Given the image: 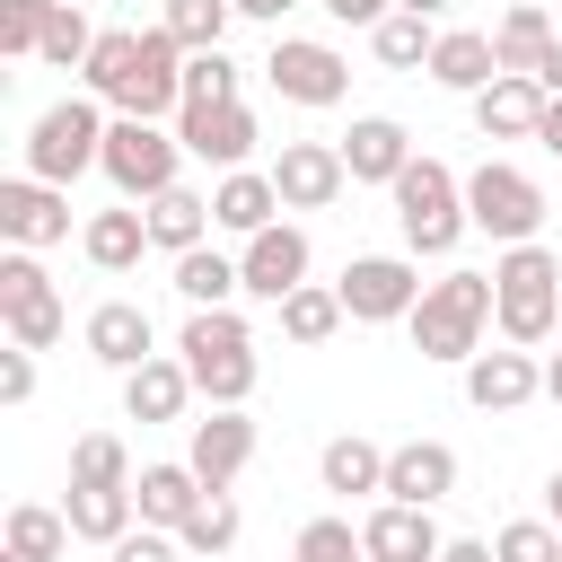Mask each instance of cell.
I'll return each mask as SVG.
<instances>
[{
    "label": "cell",
    "instance_id": "obj_1",
    "mask_svg": "<svg viewBox=\"0 0 562 562\" xmlns=\"http://www.w3.org/2000/svg\"><path fill=\"white\" fill-rule=\"evenodd\" d=\"M79 97H97L105 114L176 123L184 114V44L167 26H105L88 70H79Z\"/></svg>",
    "mask_w": 562,
    "mask_h": 562
},
{
    "label": "cell",
    "instance_id": "obj_2",
    "mask_svg": "<svg viewBox=\"0 0 562 562\" xmlns=\"http://www.w3.org/2000/svg\"><path fill=\"white\" fill-rule=\"evenodd\" d=\"M176 360H184L193 395H202V404H228V413H246V395H255V378H263V360H255V325H246L237 307H184V325H176Z\"/></svg>",
    "mask_w": 562,
    "mask_h": 562
},
{
    "label": "cell",
    "instance_id": "obj_3",
    "mask_svg": "<svg viewBox=\"0 0 562 562\" xmlns=\"http://www.w3.org/2000/svg\"><path fill=\"white\" fill-rule=\"evenodd\" d=\"M492 325H501L509 351L553 342V325H562V255H553L544 237L492 255Z\"/></svg>",
    "mask_w": 562,
    "mask_h": 562
},
{
    "label": "cell",
    "instance_id": "obj_4",
    "mask_svg": "<svg viewBox=\"0 0 562 562\" xmlns=\"http://www.w3.org/2000/svg\"><path fill=\"white\" fill-rule=\"evenodd\" d=\"M404 334H413V351H422V360H439V369H465V360L483 351V334H492V272H465V263H448V272L422 290V307L404 316Z\"/></svg>",
    "mask_w": 562,
    "mask_h": 562
},
{
    "label": "cell",
    "instance_id": "obj_5",
    "mask_svg": "<svg viewBox=\"0 0 562 562\" xmlns=\"http://www.w3.org/2000/svg\"><path fill=\"white\" fill-rule=\"evenodd\" d=\"M386 202H395V228H404V255H413V263H422V255H430V263L457 255L465 228H474V220H465V176H457L448 158H430V149L395 176Z\"/></svg>",
    "mask_w": 562,
    "mask_h": 562
},
{
    "label": "cell",
    "instance_id": "obj_6",
    "mask_svg": "<svg viewBox=\"0 0 562 562\" xmlns=\"http://www.w3.org/2000/svg\"><path fill=\"white\" fill-rule=\"evenodd\" d=\"M105 132H114V114L97 105V97H53L35 123H26V176H44V184H79L88 167H105Z\"/></svg>",
    "mask_w": 562,
    "mask_h": 562
},
{
    "label": "cell",
    "instance_id": "obj_7",
    "mask_svg": "<svg viewBox=\"0 0 562 562\" xmlns=\"http://www.w3.org/2000/svg\"><path fill=\"white\" fill-rule=\"evenodd\" d=\"M97 176L114 184V202H158L167 184H184V140H176V123L114 114V132H105V167H97Z\"/></svg>",
    "mask_w": 562,
    "mask_h": 562
},
{
    "label": "cell",
    "instance_id": "obj_8",
    "mask_svg": "<svg viewBox=\"0 0 562 562\" xmlns=\"http://www.w3.org/2000/svg\"><path fill=\"white\" fill-rule=\"evenodd\" d=\"M544 184L518 167V158H483V167H465V220L492 237V246H536V228H544Z\"/></svg>",
    "mask_w": 562,
    "mask_h": 562
},
{
    "label": "cell",
    "instance_id": "obj_9",
    "mask_svg": "<svg viewBox=\"0 0 562 562\" xmlns=\"http://www.w3.org/2000/svg\"><path fill=\"white\" fill-rule=\"evenodd\" d=\"M0 325L18 351H53L70 334V307L44 272V255H26V246H0Z\"/></svg>",
    "mask_w": 562,
    "mask_h": 562
},
{
    "label": "cell",
    "instance_id": "obj_10",
    "mask_svg": "<svg viewBox=\"0 0 562 562\" xmlns=\"http://www.w3.org/2000/svg\"><path fill=\"white\" fill-rule=\"evenodd\" d=\"M263 79H272V97H281V105L325 114V105H342V97H351V53H342V44H325V35H272Z\"/></svg>",
    "mask_w": 562,
    "mask_h": 562
},
{
    "label": "cell",
    "instance_id": "obj_11",
    "mask_svg": "<svg viewBox=\"0 0 562 562\" xmlns=\"http://www.w3.org/2000/svg\"><path fill=\"white\" fill-rule=\"evenodd\" d=\"M334 290H342V316H351V325H404L430 281H422L413 255H351Z\"/></svg>",
    "mask_w": 562,
    "mask_h": 562
},
{
    "label": "cell",
    "instance_id": "obj_12",
    "mask_svg": "<svg viewBox=\"0 0 562 562\" xmlns=\"http://www.w3.org/2000/svg\"><path fill=\"white\" fill-rule=\"evenodd\" d=\"M176 140H184V158H202L211 176H237V167H255L263 123H255L246 97H228V105H184V114H176Z\"/></svg>",
    "mask_w": 562,
    "mask_h": 562
},
{
    "label": "cell",
    "instance_id": "obj_13",
    "mask_svg": "<svg viewBox=\"0 0 562 562\" xmlns=\"http://www.w3.org/2000/svg\"><path fill=\"white\" fill-rule=\"evenodd\" d=\"M272 184H281V211H334L351 193L342 140H281L272 149Z\"/></svg>",
    "mask_w": 562,
    "mask_h": 562
},
{
    "label": "cell",
    "instance_id": "obj_14",
    "mask_svg": "<svg viewBox=\"0 0 562 562\" xmlns=\"http://www.w3.org/2000/svg\"><path fill=\"white\" fill-rule=\"evenodd\" d=\"M307 263H316V246H307V228H299V220H272L263 237H246V246H237L246 299H263V307H281L290 290H307Z\"/></svg>",
    "mask_w": 562,
    "mask_h": 562
},
{
    "label": "cell",
    "instance_id": "obj_15",
    "mask_svg": "<svg viewBox=\"0 0 562 562\" xmlns=\"http://www.w3.org/2000/svg\"><path fill=\"white\" fill-rule=\"evenodd\" d=\"M184 465L202 474V492H228V483L255 465V413L211 404L202 422H184Z\"/></svg>",
    "mask_w": 562,
    "mask_h": 562
},
{
    "label": "cell",
    "instance_id": "obj_16",
    "mask_svg": "<svg viewBox=\"0 0 562 562\" xmlns=\"http://www.w3.org/2000/svg\"><path fill=\"white\" fill-rule=\"evenodd\" d=\"M61 237H70V193L44 184V176H9V184H0V246L44 255V246H61Z\"/></svg>",
    "mask_w": 562,
    "mask_h": 562
},
{
    "label": "cell",
    "instance_id": "obj_17",
    "mask_svg": "<svg viewBox=\"0 0 562 562\" xmlns=\"http://www.w3.org/2000/svg\"><path fill=\"white\" fill-rule=\"evenodd\" d=\"M79 342H88V360L114 369V378H132L140 360H158V325H149L140 299H97L88 325H79Z\"/></svg>",
    "mask_w": 562,
    "mask_h": 562
},
{
    "label": "cell",
    "instance_id": "obj_18",
    "mask_svg": "<svg viewBox=\"0 0 562 562\" xmlns=\"http://www.w3.org/2000/svg\"><path fill=\"white\" fill-rule=\"evenodd\" d=\"M413 158H422V149H413V132H404L395 114H351V132H342V167H351V184L395 193V176H404Z\"/></svg>",
    "mask_w": 562,
    "mask_h": 562
},
{
    "label": "cell",
    "instance_id": "obj_19",
    "mask_svg": "<svg viewBox=\"0 0 562 562\" xmlns=\"http://www.w3.org/2000/svg\"><path fill=\"white\" fill-rule=\"evenodd\" d=\"M544 395V360L536 351H474L465 360V404L474 413H527Z\"/></svg>",
    "mask_w": 562,
    "mask_h": 562
},
{
    "label": "cell",
    "instance_id": "obj_20",
    "mask_svg": "<svg viewBox=\"0 0 562 562\" xmlns=\"http://www.w3.org/2000/svg\"><path fill=\"white\" fill-rule=\"evenodd\" d=\"M448 492H457V448H448V439H395V448H386V501L439 509Z\"/></svg>",
    "mask_w": 562,
    "mask_h": 562
},
{
    "label": "cell",
    "instance_id": "obj_21",
    "mask_svg": "<svg viewBox=\"0 0 562 562\" xmlns=\"http://www.w3.org/2000/svg\"><path fill=\"white\" fill-rule=\"evenodd\" d=\"M360 544H369V562H439V518L430 509H404V501H369L360 509Z\"/></svg>",
    "mask_w": 562,
    "mask_h": 562
},
{
    "label": "cell",
    "instance_id": "obj_22",
    "mask_svg": "<svg viewBox=\"0 0 562 562\" xmlns=\"http://www.w3.org/2000/svg\"><path fill=\"white\" fill-rule=\"evenodd\" d=\"M272 220H281V184H272V167H237V176L211 184V228H220V237L246 246V237H263Z\"/></svg>",
    "mask_w": 562,
    "mask_h": 562
},
{
    "label": "cell",
    "instance_id": "obj_23",
    "mask_svg": "<svg viewBox=\"0 0 562 562\" xmlns=\"http://www.w3.org/2000/svg\"><path fill=\"white\" fill-rule=\"evenodd\" d=\"M132 501H140V527L184 536V518L202 509V474H193L184 457H149V465L132 474Z\"/></svg>",
    "mask_w": 562,
    "mask_h": 562
},
{
    "label": "cell",
    "instance_id": "obj_24",
    "mask_svg": "<svg viewBox=\"0 0 562 562\" xmlns=\"http://www.w3.org/2000/svg\"><path fill=\"white\" fill-rule=\"evenodd\" d=\"M79 255H88L97 272H140V255H158V246H149V211H140V202L88 211V220H79Z\"/></svg>",
    "mask_w": 562,
    "mask_h": 562
},
{
    "label": "cell",
    "instance_id": "obj_25",
    "mask_svg": "<svg viewBox=\"0 0 562 562\" xmlns=\"http://www.w3.org/2000/svg\"><path fill=\"white\" fill-rule=\"evenodd\" d=\"M430 79L448 88V97H483L492 79H501V53H492V35L483 26H439V44H430Z\"/></svg>",
    "mask_w": 562,
    "mask_h": 562
},
{
    "label": "cell",
    "instance_id": "obj_26",
    "mask_svg": "<svg viewBox=\"0 0 562 562\" xmlns=\"http://www.w3.org/2000/svg\"><path fill=\"white\" fill-rule=\"evenodd\" d=\"M316 483H325L334 501H386V448L360 439V430H342V439H325Z\"/></svg>",
    "mask_w": 562,
    "mask_h": 562
},
{
    "label": "cell",
    "instance_id": "obj_27",
    "mask_svg": "<svg viewBox=\"0 0 562 562\" xmlns=\"http://www.w3.org/2000/svg\"><path fill=\"white\" fill-rule=\"evenodd\" d=\"M544 105H553V97H544L536 79H509V70H501V79L474 97V132H483V140H536Z\"/></svg>",
    "mask_w": 562,
    "mask_h": 562
},
{
    "label": "cell",
    "instance_id": "obj_28",
    "mask_svg": "<svg viewBox=\"0 0 562 562\" xmlns=\"http://www.w3.org/2000/svg\"><path fill=\"white\" fill-rule=\"evenodd\" d=\"M123 413H132V422H184V413H193V378H184V360H176V351L140 360V369L123 378Z\"/></svg>",
    "mask_w": 562,
    "mask_h": 562
},
{
    "label": "cell",
    "instance_id": "obj_29",
    "mask_svg": "<svg viewBox=\"0 0 562 562\" xmlns=\"http://www.w3.org/2000/svg\"><path fill=\"white\" fill-rule=\"evenodd\" d=\"M553 35H562V26H553V9H544V0H509V9H501V26H492V53H501V70H509V79H536V61L553 53Z\"/></svg>",
    "mask_w": 562,
    "mask_h": 562
},
{
    "label": "cell",
    "instance_id": "obj_30",
    "mask_svg": "<svg viewBox=\"0 0 562 562\" xmlns=\"http://www.w3.org/2000/svg\"><path fill=\"white\" fill-rule=\"evenodd\" d=\"M149 211V246L176 263V255H193V246H211V193H193V184H167L158 202H140Z\"/></svg>",
    "mask_w": 562,
    "mask_h": 562
},
{
    "label": "cell",
    "instance_id": "obj_31",
    "mask_svg": "<svg viewBox=\"0 0 562 562\" xmlns=\"http://www.w3.org/2000/svg\"><path fill=\"white\" fill-rule=\"evenodd\" d=\"M167 290H176L184 307H237V299H246V272H237L228 246H193V255H176Z\"/></svg>",
    "mask_w": 562,
    "mask_h": 562
},
{
    "label": "cell",
    "instance_id": "obj_32",
    "mask_svg": "<svg viewBox=\"0 0 562 562\" xmlns=\"http://www.w3.org/2000/svg\"><path fill=\"white\" fill-rule=\"evenodd\" d=\"M61 518H70V536H79V544L114 553V544L140 527V501H132V492H79V483H70V492H61Z\"/></svg>",
    "mask_w": 562,
    "mask_h": 562
},
{
    "label": "cell",
    "instance_id": "obj_33",
    "mask_svg": "<svg viewBox=\"0 0 562 562\" xmlns=\"http://www.w3.org/2000/svg\"><path fill=\"white\" fill-rule=\"evenodd\" d=\"M272 325H281V342L316 351V342L342 334V290H334V281H307V290H290V299L272 307Z\"/></svg>",
    "mask_w": 562,
    "mask_h": 562
},
{
    "label": "cell",
    "instance_id": "obj_34",
    "mask_svg": "<svg viewBox=\"0 0 562 562\" xmlns=\"http://www.w3.org/2000/svg\"><path fill=\"white\" fill-rule=\"evenodd\" d=\"M79 536H70V518L53 509V501H18L9 518H0V553H26V562H61Z\"/></svg>",
    "mask_w": 562,
    "mask_h": 562
},
{
    "label": "cell",
    "instance_id": "obj_35",
    "mask_svg": "<svg viewBox=\"0 0 562 562\" xmlns=\"http://www.w3.org/2000/svg\"><path fill=\"white\" fill-rule=\"evenodd\" d=\"M132 474H140V465H132V448H123L114 430H79V439H70V483H79V492H132Z\"/></svg>",
    "mask_w": 562,
    "mask_h": 562
},
{
    "label": "cell",
    "instance_id": "obj_36",
    "mask_svg": "<svg viewBox=\"0 0 562 562\" xmlns=\"http://www.w3.org/2000/svg\"><path fill=\"white\" fill-rule=\"evenodd\" d=\"M237 536H246V509H237L228 492H202V509L184 518V536H176V544H184L193 562H220V553H237Z\"/></svg>",
    "mask_w": 562,
    "mask_h": 562
},
{
    "label": "cell",
    "instance_id": "obj_37",
    "mask_svg": "<svg viewBox=\"0 0 562 562\" xmlns=\"http://www.w3.org/2000/svg\"><path fill=\"white\" fill-rule=\"evenodd\" d=\"M430 44H439V26H430V18H413V9H395V18H378V26H369V53H378L386 70H430Z\"/></svg>",
    "mask_w": 562,
    "mask_h": 562
},
{
    "label": "cell",
    "instance_id": "obj_38",
    "mask_svg": "<svg viewBox=\"0 0 562 562\" xmlns=\"http://www.w3.org/2000/svg\"><path fill=\"white\" fill-rule=\"evenodd\" d=\"M228 18H237L228 0H158V26H167L184 53H220V44H228Z\"/></svg>",
    "mask_w": 562,
    "mask_h": 562
},
{
    "label": "cell",
    "instance_id": "obj_39",
    "mask_svg": "<svg viewBox=\"0 0 562 562\" xmlns=\"http://www.w3.org/2000/svg\"><path fill=\"white\" fill-rule=\"evenodd\" d=\"M97 35H105V26H88L79 0H53V26H44V53H35V61H53V70H88Z\"/></svg>",
    "mask_w": 562,
    "mask_h": 562
},
{
    "label": "cell",
    "instance_id": "obj_40",
    "mask_svg": "<svg viewBox=\"0 0 562 562\" xmlns=\"http://www.w3.org/2000/svg\"><path fill=\"white\" fill-rule=\"evenodd\" d=\"M290 562H369V544H360V527L342 509H325V518H307L290 536Z\"/></svg>",
    "mask_w": 562,
    "mask_h": 562
},
{
    "label": "cell",
    "instance_id": "obj_41",
    "mask_svg": "<svg viewBox=\"0 0 562 562\" xmlns=\"http://www.w3.org/2000/svg\"><path fill=\"white\" fill-rule=\"evenodd\" d=\"M44 26H53V0H0V53L9 61H35Z\"/></svg>",
    "mask_w": 562,
    "mask_h": 562
},
{
    "label": "cell",
    "instance_id": "obj_42",
    "mask_svg": "<svg viewBox=\"0 0 562 562\" xmlns=\"http://www.w3.org/2000/svg\"><path fill=\"white\" fill-rule=\"evenodd\" d=\"M228 97H237L228 44H220V53H184V105H228Z\"/></svg>",
    "mask_w": 562,
    "mask_h": 562
},
{
    "label": "cell",
    "instance_id": "obj_43",
    "mask_svg": "<svg viewBox=\"0 0 562 562\" xmlns=\"http://www.w3.org/2000/svg\"><path fill=\"white\" fill-rule=\"evenodd\" d=\"M492 553H501V562H562V527H553V518H509V527L492 536Z\"/></svg>",
    "mask_w": 562,
    "mask_h": 562
},
{
    "label": "cell",
    "instance_id": "obj_44",
    "mask_svg": "<svg viewBox=\"0 0 562 562\" xmlns=\"http://www.w3.org/2000/svg\"><path fill=\"white\" fill-rule=\"evenodd\" d=\"M105 562H193V553H184L176 536H158V527H132V536H123Z\"/></svg>",
    "mask_w": 562,
    "mask_h": 562
},
{
    "label": "cell",
    "instance_id": "obj_45",
    "mask_svg": "<svg viewBox=\"0 0 562 562\" xmlns=\"http://www.w3.org/2000/svg\"><path fill=\"white\" fill-rule=\"evenodd\" d=\"M0 404H9V413L35 404V351H18V342L0 351Z\"/></svg>",
    "mask_w": 562,
    "mask_h": 562
},
{
    "label": "cell",
    "instance_id": "obj_46",
    "mask_svg": "<svg viewBox=\"0 0 562 562\" xmlns=\"http://www.w3.org/2000/svg\"><path fill=\"white\" fill-rule=\"evenodd\" d=\"M316 9H325L334 26H360V35H369L378 18H395V0H316Z\"/></svg>",
    "mask_w": 562,
    "mask_h": 562
},
{
    "label": "cell",
    "instance_id": "obj_47",
    "mask_svg": "<svg viewBox=\"0 0 562 562\" xmlns=\"http://www.w3.org/2000/svg\"><path fill=\"white\" fill-rule=\"evenodd\" d=\"M439 562H501V553H492L483 536H448V544H439Z\"/></svg>",
    "mask_w": 562,
    "mask_h": 562
},
{
    "label": "cell",
    "instance_id": "obj_48",
    "mask_svg": "<svg viewBox=\"0 0 562 562\" xmlns=\"http://www.w3.org/2000/svg\"><path fill=\"white\" fill-rule=\"evenodd\" d=\"M228 9H237V18H255V26H281L299 0H228Z\"/></svg>",
    "mask_w": 562,
    "mask_h": 562
},
{
    "label": "cell",
    "instance_id": "obj_49",
    "mask_svg": "<svg viewBox=\"0 0 562 562\" xmlns=\"http://www.w3.org/2000/svg\"><path fill=\"white\" fill-rule=\"evenodd\" d=\"M536 88H544V97H562V35H553V53L536 61Z\"/></svg>",
    "mask_w": 562,
    "mask_h": 562
},
{
    "label": "cell",
    "instance_id": "obj_50",
    "mask_svg": "<svg viewBox=\"0 0 562 562\" xmlns=\"http://www.w3.org/2000/svg\"><path fill=\"white\" fill-rule=\"evenodd\" d=\"M536 149H553V158H562V97L544 105V123H536Z\"/></svg>",
    "mask_w": 562,
    "mask_h": 562
},
{
    "label": "cell",
    "instance_id": "obj_51",
    "mask_svg": "<svg viewBox=\"0 0 562 562\" xmlns=\"http://www.w3.org/2000/svg\"><path fill=\"white\" fill-rule=\"evenodd\" d=\"M544 518H553V527H562V465H553V474H544Z\"/></svg>",
    "mask_w": 562,
    "mask_h": 562
},
{
    "label": "cell",
    "instance_id": "obj_52",
    "mask_svg": "<svg viewBox=\"0 0 562 562\" xmlns=\"http://www.w3.org/2000/svg\"><path fill=\"white\" fill-rule=\"evenodd\" d=\"M544 395H553V404H562V351H553V360H544Z\"/></svg>",
    "mask_w": 562,
    "mask_h": 562
},
{
    "label": "cell",
    "instance_id": "obj_53",
    "mask_svg": "<svg viewBox=\"0 0 562 562\" xmlns=\"http://www.w3.org/2000/svg\"><path fill=\"white\" fill-rule=\"evenodd\" d=\"M395 9H413V18H439V9H448V0H395Z\"/></svg>",
    "mask_w": 562,
    "mask_h": 562
},
{
    "label": "cell",
    "instance_id": "obj_54",
    "mask_svg": "<svg viewBox=\"0 0 562 562\" xmlns=\"http://www.w3.org/2000/svg\"><path fill=\"white\" fill-rule=\"evenodd\" d=\"M0 562H26V553H0Z\"/></svg>",
    "mask_w": 562,
    "mask_h": 562
},
{
    "label": "cell",
    "instance_id": "obj_55",
    "mask_svg": "<svg viewBox=\"0 0 562 562\" xmlns=\"http://www.w3.org/2000/svg\"><path fill=\"white\" fill-rule=\"evenodd\" d=\"M220 562H228V553H220Z\"/></svg>",
    "mask_w": 562,
    "mask_h": 562
},
{
    "label": "cell",
    "instance_id": "obj_56",
    "mask_svg": "<svg viewBox=\"0 0 562 562\" xmlns=\"http://www.w3.org/2000/svg\"><path fill=\"white\" fill-rule=\"evenodd\" d=\"M79 9H88V0H79Z\"/></svg>",
    "mask_w": 562,
    "mask_h": 562
}]
</instances>
